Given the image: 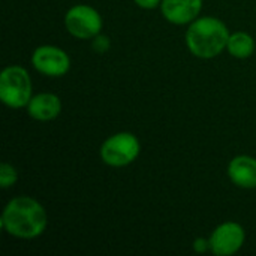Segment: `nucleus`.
<instances>
[{
  "instance_id": "obj_10",
  "label": "nucleus",
  "mask_w": 256,
  "mask_h": 256,
  "mask_svg": "<svg viewBox=\"0 0 256 256\" xmlns=\"http://www.w3.org/2000/svg\"><path fill=\"white\" fill-rule=\"evenodd\" d=\"M27 112L32 118L38 122H50L60 116L62 112V100L54 93H39L32 96Z\"/></svg>"
},
{
  "instance_id": "obj_9",
  "label": "nucleus",
  "mask_w": 256,
  "mask_h": 256,
  "mask_svg": "<svg viewBox=\"0 0 256 256\" xmlns=\"http://www.w3.org/2000/svg\"><path fill=\"white\" fill-rule=\"evenodd\" d=\"M231 182L242 189H256V159L252 156H236L228 165Z\"/></svg>"
},
{
  "instance_id": "obj_7",
  "label": "nucleus",
  "mask_w": 256,
  "mask_h": 256,
  "mask_svg": "<svg viewBox=\"0 0 256 256\" xmlns=\"http://www.w3.org/2000/svg\"><path fill=\"white\" fill-rule=\"evenodd\" d=\"M246 232L237 222H225L219 225L210 236V250L218 256L237 254L244 244Z\"/></svg>"
},
{
  "instance_id": "obj_8",
  "label": "nucleus",
  "mask_w": 256,
  "mask_h": 256,
  "mask_svg": "<svg viewBox=\"0 0 256 256\" xmlns=\"http://www.w3.org/2000/svg\"><path fill=\"white\" fill-rule=\"evenodd\" d=\"M202 9V0H162L160 10L166 21L183 26L196 20Z\"/></svg>"
},
{
  "instance_id": "obj_11",
  "label": "nucleus",
  "mask_w": 256,
  "mask_h": 256,
  "mask_svg": "<svg viewBox=\"0 0 256 256\" xmlns=\"http://www.w3.org/2000/svg\"><path fill=\"white\" fill-rule=\"evenodd\" d=\"M226 50L236 58H248L255 51V40L246 32H236L230 34Z\"/></svg>"
},
{
  "instance_id": "obj_14",
  "label": "nucleus",
  "mask_w": 256,
  "mask_h": 256,
  "mask_svg": "<svg viewBox=\"0 0 256 256\" xmlns=\"http://www.w3.org/2000/svg\"><path fill=\"white\" fill-rule=\"evenodd\" d=\"M134 2L142 9H154L162 3V0H134Z\"/></svg>"
},
{
  "instance_id": "obj_2",
  "label": "nucleus",
  "mask_w": 256,
  "mask_h": 256,
  "mask_svg": "<svg viewBox=\"0 0 256 256\" xmlns=\"http://www.w3.org/2000/svg\"><path fill=\"white\" fill-rule=\"evenodd\" d=\"M230 32L224 21L214 16L196 18L186 32V45L189 51L200 58H213L228 45Z\"/></svg>"
},
{
  "instance_id": "obj_12",
  "label": "nucleus",
  "mask_w": 256,
  "mask_h": 256,
  "mask_svg": "<svg viewBox=\"0 0 256 256\" xmlns=\"http://www.w3.org/2000/svg\"><path fill=\"white\" fill-rule=\"evenodd\" d=\"M18 180V172L16 170L8 164V162H3L2 166H0V186L3 189H8L10 186H14Z\"/></svg>"
},
{
  "instance_id": "obj_3",
  "label": "nucleus",
  "mask_w": 256,
  "mask_h": 256,
  "mask_svg": "<svg viewBox=\"0 0 256 256\" xmlns=\"http://www.w3.org/2000/svg\"><path fill=\"white\" fill-rule=\"evenodd\" d=\"M0 99L12 108L20 110L28 105L32 99V80L21 66H8L0 75Z\"/></svg>"
},
{
  "instance_id": "obj_4",
  "label": "nucleus",
  "mask_w": 256,
  "mask_h": 256,
  "mask_svg": "<svg viewBox=\"0 0 256 256\" xmlns=\"http://www.w3.org/2000/svg\"><path fill=\"white\" fill-rule=\"evenodd\" d=\"M140 150L141 144L134 134L120 132L104 141L100 147V158L104 164L114 168H122L130 165L138 158Z\"/></svg>"
},
{
  "instance_id": "obj_5",
  "label": "nucleus",
  "mask_w": 256,
  "mask_h": 256,
  "mask_svg": "<svg viewBox=\"0 0 256 256\" xmlns=\"http://www.w3.org/2000/svg\"><path fill=\"white\" fill-rule=\"evenodd\" d=\"M68 32L78 39L96 38L104 26L100 14L88 4H75L64 15Z\"/></svg>"
},
{
  "instance_id": "obj_1",
  "label": "nucleus",
  "mask_w": 256,
  "mask_h": 256,
  "mask_svg": "<svg viewBox=\"0 0 256 256\" xmlns=\"http://www.w3.org/2000/svg\"><path fill=\"white\" fill-rule=\"evenodd\" d=\"M46 225V210L39 201L30 196H16L10 200L2 213L3 230L16 238H36L45 232Z\"/></svg>"
},
{
  "instance_id": "obj_13",
  "label": "nucleus",
  "mask_w": 256,
  "mask_h": 256,
  "mask_svg": "<svg viewBox=\"0 0 256 256\" xmlns=\"http://www.w3.org/2000/svg\"><path fill=\"white\" fill-rule=\"evenodd\" d=\"M194 250L196 254H204L207 250H210V238H204V237H200L194 242Z\"/></svg>"
},
{
  "instance_id": "obj_6",
  "label": "nucleus",
  "mask_w": 256,
  "mask_h": 256,
  "mask_svg": "<svg viewBox=\"0 0 256 256\" xmlns=\"http://www.w3.org/2000/svg\"><path fill=\"white\" fill-rule=\"evenodd\" d=\"M33 68L46 76H63L70 69V58L66 51L54 45L38 46L32 54Z\"/></svg>"
}]
</instances>
